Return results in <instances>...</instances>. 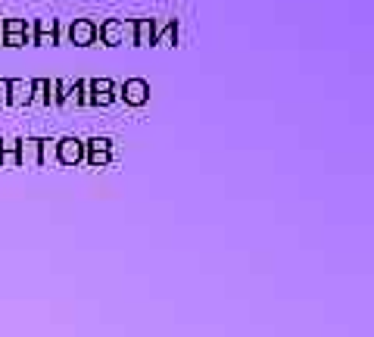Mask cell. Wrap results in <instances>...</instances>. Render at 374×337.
<instances>
[{"instance_id": "cell-1", "label": "cell", "mask_w": 374, "mask_h": 337, "mask_svg": "<svg viewBox=\"0 0 374 337\" xmlns=\"http://www.w3.org/2000/svg\"><path fill=\"white\" fill-rule=\"evenodd\" d=\"M131 31H134V19H103L97 25V38H100L103 47H122V44H131Z\"/></svg>"}, {"instance_id": "cell-2", "label": "cell", "mask_w": 374, "mask_h": 337, "mask_svg": "<svg viewBox=\"0 0 374 337\" xmlns=\"http://www.w3.org/2000/svg\"><path fill=\"white\" fill-rule=\"evenodd\" d=\"M85 159L91 168H106L113 163V138H91L85 141Z\"/></svg>"}, {"instance_id": "cell-3", "label": "cell", "mask_w": 374, "mask_h": 337, "mask_svg": "<svg viewBox=\"0 0 374 337\" xmlns=\"http://www.w3.org/2000/svg\"><path fill=\"white\" fill-rule=\"evenodd\" d=\"M119 100H125V107H144L150 100V81L147 79H125V84L119 88Z\"/></svg>"}, {"instance_id": "cell-4", "label": "cell", "mask_w": 374, "mask_h": 337, "mask_svg": "<svg viewBox=\"0 0 374 337\" xmlns=\"http://www.w3.org/2000/svg\"><path fill=\"white\" fill-rule=\"evenodd\" d=\"M69 41L75 47H100V38H97V22L94 19H75L69 25Z\"/></svg>"}, {"instance_id": "cell-5", "label": "cell", "mask_w": 374, "mask_h": 337, "mask_svg": "<svg viewBox=\"0 0 374 337\" xmlns=\"http://www.w3.org/2000/svg\"><path fill=\"white\" fill-rule=\"evenodd\" d=\"M31 44L35 47H56L60 44V22L54 16L38 19L35 29H31Z\"/></svg>"}, {"instance_id": "cell-6", "label": "cell", "mask_w": 374, "mask_h": 337, "mask_svg": "<svg viewBox=\"0 0 374 337\" xmlns=\"http://www.w3.org/2000/svg\"><path fill=\"white\" fill-rule=\"evenodd\" d=\"M56 163L60 166L85 163V141L81 138H60L56 141Z\"/></svg>"}, {"instance_id": "cell-7", "label": "cell", "mask_w": 374, "mask_h": 337, "mask_svg": "<svg viewBox=\"0 0 374 337\" xmlns=\"http://www.w3.org/2000/svg\"><path fill=\"white\" fill-rule=\"evenodd\" d=\"M178 19H153V44L159 47H175L178 44Z\"/></svg>"}, {"instance_id": "cell-8", "label": "cell", "mask_w": 374, "mask_h": 337, "mask_svg": "<svg viewBox=\"0 0 374 337\" xmlns=\"http://www.w3.org/2000/svg\"><path fill=\"white\" fill-rule=\"evenodd\" d=\"M31 103V81L6 79V107H29Z\"/></svg>"}, {"instance_id": "cell-9", "label": "cell", "mask_w": 374, "mask_h": 337, "mask_svg": "<svg viewBox=\"0 0 374 337\" xmlns=\"http://www.w3.org/2000/svg\"><path fill=\"white\" fill-rule=\"evenodd\" d=\"M72 84L66 79H47V94H50V107H69V97H72Z\"/></svg>"}, {"instance_id": "cell-10", "label": "cell", "mask_w": 374, "mask_h": 337, "mask_svg": "<svg viewBox=\"0 0 374 337\" xmlns=\"http://www.w3.org/2000/svg\"><path fill=\"white\" fill-rule=\"evenodd\" d=\"M19 163L41 166V138H19Z\"/></svg>"}, {"instance_id": "cell-11", "label": "cell", "mask_w": 374, "mask_h": 337, "mask_svg": "<svg viewBox=\"0 0 374 337\" xmlns=\"http://www.w3.org/2000/svg\"><path fill=\"white\" fill-rule=\"evenodd\" d=\"M131 47H153V19H134Z\"/></svg>"}, {"instance_id": "cell-12", "label": "cell", "mask_w": 374, "mask_h": 337, "mask_svg": "<svg viewBox=\"0 0 374 337\" xmlns=\"http://www.w3.org/2000/svg\"><path fill=\"white\" fill-rule=\"evenodd\" d=\"M0 29H3V35H29L31 41V25L25 19H0Z\"/></svg>"}, {"instance_id": "cell-13", "label": "cell", "mask_w": 374, "mask_h": 337, "mask_svg": "<svg viewBox=\"0 0 374 337\" xmlns=\"http://www.w3.org/2000/svg\"><path fill=\"white\" fill-rule=\"evenodd\" d=\"M31 103H41V107H50L47 79H35V81H31Z\"/></svg>"}, {"instance_id": "cell-14", "label": "cell", "mask_w": 374, "mask_h": 337, "mask_svg": "<svg viewBox=\"0 0 374 337\" xmlns=\"http://www.w3.org/2000/svg\"><path fill=\"white\" fill-rule=\"evenodd\" d=\"M56 159V141L54 138H41V166H50Z\"/></svg>"}, {"instance_id": "cell-15", "label": "cell", "mask_w": 374, "mask_h": 337, "mask_svg": "<svg viewBox=\"0 0 374 337\" xmlns=\"http://www.w3.org/2000/svg\"><path fill=\"white\" fill-rule=\"evenodd\" d=\"M106 91H119L113 79H91V94H106Z\"/></svg>"}, {"instance_id": "cell-16", "label": "cell", "mask_w": 374, "mask_h": 337, "mask_svg": "<svg viewBox=\"0 0 374 337\" xmlns=\"http://www.w3.org/2000/svg\"><path fill=\"white\" fill-rule=\"evenodd\" d=\"M19 150H0V168H19Z\"/></svg>"}, {"instance_id": "cell-17", "label": "cell", "mask_w": 374, "mask_h": 337, "mask_svg": "<svg viewBox=\"0 0 374 337\" xmlns=\"http://www.w3.org/2000/svg\"><path fill=\"white\" fill-rule=\"evenodd\" d=\"M3 47H13V50H19V47H25V44H31L29 41V35H3Z\"/></svg>"}, {"instance_id": "cell-18", "label": "cell", "mask_w": 374, "mask_h": 337, "mask_svg": "<svg viewBox=\"0 0 374 337\" xmlns=\"http://www.w3.org/2000/svg\"><path fill=\"white\" fill-rule=\"evenodd\" d=\"M0 150H19V138H0Z\"/></svg>"}, {"instance_id": "cell-19", "label": "cell", "mask_w": 374, "mask_h": 337, "mask_svg": "<svg viewBox=\"0 0 374 337\" xmlns=\"http://www.w3.org/2000/svg\"><path fill=\"white\" fill-rule=\"evenodd\" d=\"M0 103H6V79H0Z\"/></svg>"}, {"instance_id": "cell-20", "label": "cell", "mask_w": 374, "mask_h": 337, "mask_svg": "<svg viewBox=\"0 0 374 337\" xmlns=\"http://www.w3.org/2000/svg\"><path fill=\"white\" fill-rule=\"evenodd\" d=\"M0 41H3V29H0Z\"/></svg>"}]
</instances>
